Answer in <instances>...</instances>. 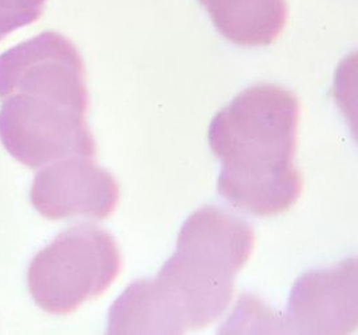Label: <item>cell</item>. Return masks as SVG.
Here are the masks:
<instances>
[{
  "mask_svg": "<svg viewBox=\"0 0 358 335\" xmlns=\"http://www.w3.org/2000/svg\"><path fill=\"white\" fill-rule=\"evenodd\" d=\"M34 208L49 220L108 219L118 206L120 185L93 157L73 156L43 166L31 187Z\"/></svg>",
  "mask_w": 358,
  "mask_h": 335,
  "instance_id": "5b68a950",
  "label": "cell"
},
{
  "mask_svg": "<svg viewBox=\"0 0 358 335\" xmlns=\"http://www.w3.org/2000/svg\"><path fill=\"white\" fill-rule=\"evenodd\" d=\"M357 322L356 259L299 278L289 302V330L306 334H348L357 327Z\"/></svg>",
  "mask_w": 358,
  "mask_h": 335,
  "instance_id": "8992f818",
  "label": "cell"
},
{
  "mask_svg": "<svg viewBox=\"0 0 358 335\" xmlns=\"http://www.w3.org/2000/svg\"><path fill=\"white\" fill-rule=\"evenodd\" d=\"M217 31L243 48L274 43L285 30L286 0H200Z\"/></svg>",
  "mask_w": 358,
  "mask_h": 335,
  "instance_id": "52a82bcc",
  "label": "cell"
},
{
  "mask_svg": "<svg viewBox=\"0 0 358 335\" xmlns=\"http://www.w3.org/2000/svg\"><path fill=\"white\" fill-rule=\"evenodd\" d=\"M0 101L1 144L26 166L97 156L81 54L59 32H42L0 55Z\"/></svg>",
  "mask_w": 358,
  "mask_h": 335,
  "instance_id": "7a4b0ae2",
  "label": "cell"
},
{
  "mask_svg": "<svg viewBox=\"0 0 358 335\" xmlns=\"http://www.w3.org/2000/svg\"><path fill=\"white\" fill-rule=\"evenodd\" d=\"M299 102L270 83L245 89L210 127V145L222 162L217 191L234 207L259 218L287 212L303 191L294 165Z\"/></svg>",
  "mask_w": 358,
  "mask_h": 335,
  "instance_id": "3957f363",
  "label": "cell"
},
{
  "mask_svg": "<svg viewBox=\"0 0 358 335\" xmlns=\"http://www.w3.org/2000/svg\"><path fill=\"white\" fill-rule=\"evenodd\" d=\"M254 244V231L243 220L215 207L196 211L157 278L133 283L115 301L108 332L182 334L211 325L231 304L235 278Z\"/></svg>",
  "mask_w": 358,
  "mask_h": 335,
  "instance_id": "6da1fadb",
  "label": "cell"
},
{
  "mask_svg": "<svg viewBox=\"0 0 358 335\" xmlns=\"http://www.w3.org/2000/svg\"><path fill=\"white\" fill-rule=\"evenodd\" d=\"M121 272V252L110 234L82 223L62 232L34 257L27 283L35 304L67 315L106 292Z\"/></svg>",
  "mask_w": 358,
  "mask_h": 335,
  "instance_id": "277c9868",
  "label": "cell"
},
{
  "mask_svg": "<svg viewBox=\"0 0 358 335\" xmlns=\"http://www.w3.org/2000/svg\"><path fill=\"white\" fill-rule=\"evenodd\" d=\"M48 0H0V41L19 27L36 22Z\"/></svg>",
  "mask_w": 358,
  "mask_h": 335,
  "instance_id": "ba28073f",
  "label": "cell"
}]
</instances>
